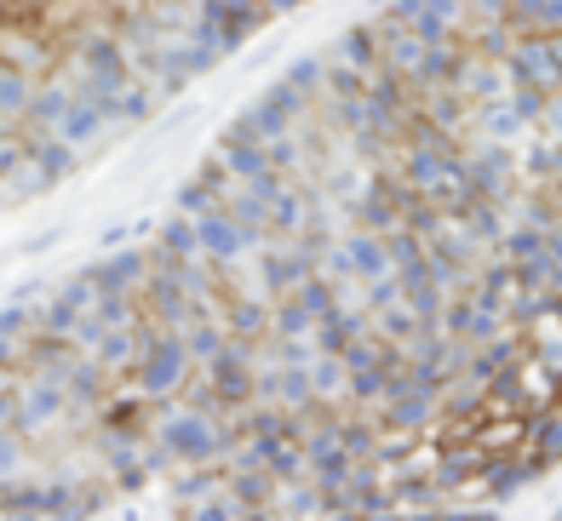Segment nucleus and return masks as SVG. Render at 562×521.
<instances>
[{
  "label": "nucleus",
  "instance_id": "f257e3e1",
  "mask_svg": "<svg viewBox=\"0 0 562 521\" xmlns=\"http://www.w3.org/2000/svg\"><path fill=\"white\" fill-rule=\"evenodd\" d=\"M195 241H207V252H218V258H236L241 241H247V229H241V224H230L224 212H207V218L195 224Z\"/></svg>",
  "mask_w": 562,
  "mask_h": 521
},
{
  "label": "nucleus",
  "instance_id": "f03ea898",
  "mask_svg": "<svg viewBox=\"0 0 562 521\" xmlns=\"http://www.w3.org/2000/svg\"><path fill=\"white\" fill-rule=\"evenodd\" d=\"M373 58H379V35H373V23H350L345 35H339V63L345 69H373Z\"/></svg>",
  "mask_w": 562,
  "mask_h": 521
},
{
  "label": "nucleus",
  "instance_id": "7ed1b4c3",
  "mask_svg": "<svg viewBox=\"0 0 562 521\" xmlns=\"http://www.w3.org/2000/svg\"><path fill=\"white\" fill-rule=\"evenodd\" d=\"M29 103V81L18 63H0V109H23Z\"/></svg>",
  "mask_w": 562,
  "mask_h": 521
},
{
  "label": "nucleus",
  "instance_id": "20e7f679",
  "mask_svg": "<svg viewBox=\"0 0 562 521\" xmlns=\"http://www.w3.org/2000/svg\"><path fill=\"white\" fill-rule=\"evenodd\" d=\"M150 103H155V92H115V103H109V115L115 121H150Z\"/></svg>",
  "mask_w": 562,
  "mask_h": 521
},
{
  "label": "nucleus",
  "instance_id": "39448f33",
  "mask_svg": "<svg viewBox=\"0 0 562 521\" xmlns=\"http://www.w3.org/2000/svg\"><path fill=\"white\" fill-rule=\"evenodd\" d=\"M46 12V0H0V18L6 23H35Z\"/></svg>",
  "mask_w": 562,
  "mask_h": 521
},
{
  "label": "nucleus",
  "instance_id": "423d86ee",
  "mask_svg": "<svg viewBox=\"0 0 562 521\" xmlns=\"http://www.w3.org/2000/svg\"><path fill=\"white\" fill-rule=\"evenodd\" d=\"M207 207H213V189L201 184V178L178 189V212H207Z\"/></svg>",
  "mask_w": 562,
  "mask_h": 521
}]
</instances>
